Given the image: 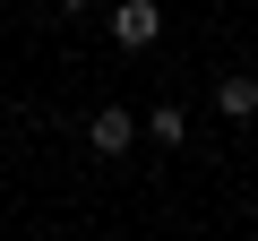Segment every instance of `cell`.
I'll use <instances>...</instances> for the list:
<instances>
[{"mask_svg":"<svg viewBox=\"0 0 258 241\" xmlns=\"http://www.w3.org/2000/svg\"><path fill=\"white\" fill-rule=\"evenodd\" d=\"M164 35V9H155V0H120V9H112V43L120 52H147Z\"/></svg>","mask_w":258,"mask_h":241,"instance_id":"cell-1","label":"cell"},{"mask_svg":"<svg viewBox=\"0 0 258 241\" xmlns=\"http://www.w3.org/2000/svg\"><path fill=\"white\" fill-rule=\"evenodd\" d=\"M129 138H138V112H120V103H103V112H86V147L112 164V155H129Z\"/></svg>","mask_w":258,"mask_h":241,"instance_id":"cell-2","label":"cell"},{"mask_svg":"<svg viewBox=\"0 0 258 241\" xmlns=\"http://www.w3.org/2000/svg\"><path fill=\"white\" fill-rule=\"evenodd\" d=\"M215 112H224V120H258V78H249V69H224V78H215Z\"/></svg>","mask_w":258,"mask_h":241,"instance_id":"cell-3","label":"cell"},{"mask_svg":"<svg viewBox=\"0 0 258 241\" xmlns=\"http://www.w3.org/2000/svg\"><path fill=\"white\" fill-rule=\"evenodd\" d=\"M147 130H155V147H181V138H189V112H181V103H155Z\"/></svg>","mask_w":258,"mask_h":241,"instance_id":"cell-4","label":"cell"},{"mask_svg":"<svg viewBox=\"0 0 258 241\" xmlns=\"http://www.w3.org/2000/svg\"><path fill=\"white\" fill-rule=\"evenodd\" d=\"M60 9H69V18H78V9H95V0H60Z\"/></svg>","mask_w":258,"mask_h":241,"instance_id":"cell-5","label":"cell"}]
</instances>
